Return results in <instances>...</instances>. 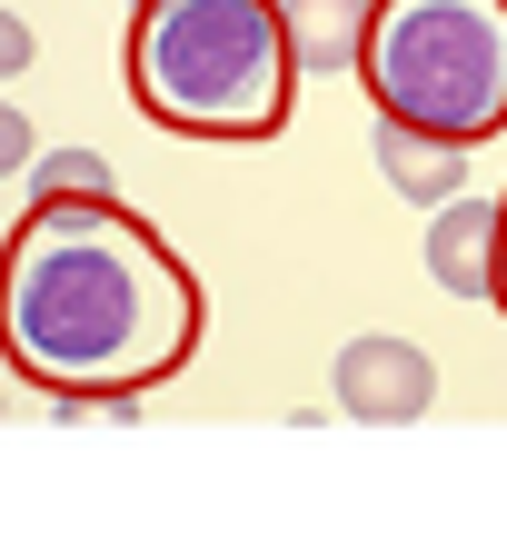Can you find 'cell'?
Returning <instances> with one entry per match:
<instances>
[{
    "label": "cell",
    "instance_id": "30bf717a",
    "mask_svg": "<svg viewBox=\"0 0 507 557\" xmlns=\"http://www.w3.org/2000/svg\"><path fill=\"white\" fill-rule=\"evenodd\" d=\"M21 70H30V21L0 11V81H21Z\"/></svg>",
    "mask_w": 507,
    "mask_h": 557
},
{
    "label": "cell",
    "instance_id": "8992f818",
    "mask_svg": "<svg viewBox=\"0 0 507 557\" xmlns=\"http://www.w3.org/2000/svg\"><path fill=\"white\" fill-rule=\"evenodd\" d=\"M369 160H379V180H388L398 199H418V209H438V199L468 189V150H458V139H438V129H408V120H379V129H369Z\"/></svg>",
    "mask_w": 507,
    "mask_h": 557
},
{
    "label": "cell",
    "instance_id": "5b68a950",
    "mask_svg": "<svg viewBox=\"0 0 507 557\" xmlns=\"http://www.w3.org/2000/svg\"><path fill=\"white\" fill-rule=\"evenodd\" d=\"M487 259H497V199L458 189V199L428 209V278L448 299H487Z\"/></svg>",
    "mask_w": 507,
    "mask_h": 557
},
{
    "label": "cell",
    "instance_id": "277c9868",
    "mask_svg": "<svg viewBox=\"0 0 507 557\" xmlns=\"http://www.w3.org/2000/svg\"><path fill=\"white\" fill-rule=\"evenodd\" d=\"M338 418H369V429H408V418L438 408V359H428L418 338L398 329H369V338H348L338 348Z\"/></svg>",
    "mask_w": 507,
    "mask_h": 557
},
{
    "label": "cell",
    "instance_id": "7c38bea8",
    "mask_svg": "<svg viewBox=\"0 0 507 557\" xmlns=\"http://www.w3.org/2000/svg\"><path fill=\"white\" fill-rule=\"evenodd\" d=\"M0 408H11V398H0Z\"/></svg>",
    "mask_w": 507,
    "mask_h": 557
},
{
    "label": "cell",
    "instance_id": "7a4b0ae2",
    "mask_svg": "<svg viewBox=\"0 0 507 557\" xmlns=\"http://www.w3.org/2000/svg\"><path fill=\"white\" fill-rule=\"evenodd\" d=\"M120 81L180 139H269L288 120L299 60L279 0H129Z\"/></svg>",
    "mask_w": 507,
    "mask_h": 557
},
{
    "label": "cell",
    "instance_id": "6da1fadb",
    "mask_svg": "<svg viewBox=\"0 0 507 557\" xmlns=\"http://www.w3.org/2000/svg\"><path fill=\"white\" fill-rule=\"evenodd\" d=\"M0 348L50 398L160 388L199 348V278L110 189L30 199L0 230Z\"/></svg>",
    "mask_w": 507,
    "mask_h": 557
},
{
    "label": "cell",
    "instance_id": "52a82bcc",
    "mask_svg": "<svg viewBox=\"0 0 507 557\" xmlns=\"http://www.w3.org/2000/svg\"><path fill=\"white\" fill-rule=\"evenodd\" d=\"M279 21H288V60L329 81V70H348V60H358L369 0H279Z\"/></svg>",
    "mask_w": 507,
    "mask_h": 557
},
{
    "label": "cell",
    "instance_id": "ba28073f",
    "mask_svg": "<svg viewBox=\"0 0 507 557\" xmlns=\"http://www.w3.org/2000/svg\"><path fill=\"white\" fill-rule=\"evenodd\" d=\"M90 189H110L100 150H30V199H90Z\"/></svg>",
    "mask_w": 507,
    "mask_h": 557
},
{
    "label": "cell",
    "instance_id": "8fae6325",
    "mask_svg": "<svg viewBox=\"0 0 507 557\" xmlns=\"http://www.w3.org/2000/svg\"><path fill=\"white\" fill-rule=\"evenodd\" d=\"M487 309L507 319V189H497V259H487Z\"/></svg>",
    "mask_w": 507,
    "mask_h": 557
},
{
    "label": "cell",
    "instance_id": "3957f363",
    "mask_svg": "<svg viewBox=\"0 0 507 557\" xmlns=\"http://www.w3.org/2000/svg\"><path fill=\"white\" fill-rule=\"evenodd\" d=\"M348 70L379 120L438 129L458 150L507 139V0H369Z\"/></svg>",
    "mask_w": 507,
    "mask_h": 557
},
{
    "label": "cell",
    "instance_id": "9c48e42d",
    "mask_svg": "<svg viewBox=\"0 0 507 557\" xmlns=\"http://www.w3.org/2000/svg\"><path fill=\"white\" fill-rule=\"evenodd\" d=\"M30 150H40V139H30V120L0 100V180H11V170H30Z\"/></svg>",
    "mask_w": 507,
    "mask_h": 557
}]
</instances>
